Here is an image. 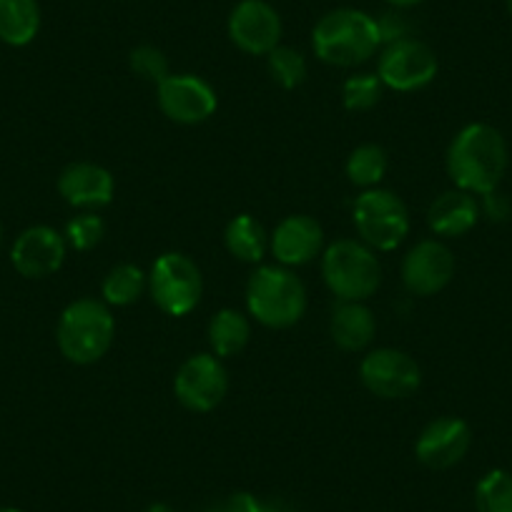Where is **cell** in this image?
<instances>
[{"label": "cell", "mask_w": 512, "mask_h": 512, "mask_svg": "<svg viewBox=\"0 0 512 512\" xmlns=\"http://www.w3.org/2000/svg\"><path fill=\"white\" fill-rule=\"evenodd\" d=\"M0 512H21V510H16V507H0Z\"/></svg>", "instance_id": "e575fe53"}, {"label": "cell", "mask_w": 512, "mask_h": 512, "mask_svg": "<svg viewBox=\"0 0 512 512\" xmlns=\"http://www.w3.org/2000/svg\"><path fill=\"white\" fill-rule=\"evenodd\" d=\"M146 284H149V277L136 264H118L106 274L101 292L111 307H128V304L139 302Z\"/></svg>", "instance_id": "603a6c76"}, {"label": "cell", "mask_w": 512, "mask_h": 512, "mask_svg": "<svg viewBox=\"0 0 512 512\" xmlns=\"http://www.w3.org/2000/svg\"><path fill=\"white\" fill-rule=\"evenodd\" d=\"M480 512H512V475L507 470H490L475 487Z\"/></svg>", "instance_id": "d4e9b609"}, {"label": "cell", "mask_w": 512, "mask_h": 512, "mask_svg": "<svg viewBox=\"0 0 512 512\" xmlns=\"http://www.w3.org/2000/svg\"><path fill=\"white\" fill-rule=\"evenodd\" d=\"M209 512H287V510L279 505H269V502L256 500V497L249 495V492H236V495H231L229 500L211 507Z\"/></svg>", "instance_id": "f546056e"}, {"label": "cell", "mask_w": 512, "mask_h": 512, "mask_svg": "<svg viewBox=\"0 0 512 512\" xmlns=\"http://www.w3.org/2000/svg\"><path fill=\"white\" fill-rule=\"evenodd\" d=\"M472 442V432L460 417H440L432 420L417 437V460L432 470H447L457 465L467 455Z\"/></svg>", "instance_id": "9a60e30c"}, {"label": "cell", "mask_w": 512, "mask_h": 512, "mask_svg": "<svg viewBox=\"0 0 512 512\" xmlns=\"http://www.w3.org/2000/svg\"><path fill=\"white\" fill-rule=\"evenodd\" d=\"M387 174V154L377 144H362L349 154L347 176L354 186L374 189Z\"/></svg>", "instance_id": "cb8c5ba5"}, {"label": "cell", "mask_w": 512, "mask_h": 512, "mask_svg": "<svg viewBox=\"0 0 512 512\" xmlns=\"http://www.w3.org/2000/svg\"><path fill=\"white\" fill-rule=\"evenodd\" d=\"M229 390V374L216 354H194L179 367L174 392L191 412H211L221 405Z\"/></svg>", "instance_id": "30bf717a"}, {"label": "cell", "mask_w": 512, "mask_h": 512, "mask_svg": "<svg viewBox=\"0 0 512 512\" xmlns=\"http://www.w3.org/2000/svg\"><path fill=\"white\" fill-rule=\"evenodd\" d=\"M382 46L377 21L357 8H337L322 16L312 31V48L319 61L339 68L367 63Z\"/></svg>", "instance_id": "7a4b0ae2"}, {"label": "cell", "mask_w": 512, "mask_h": 512, "mask_svg": "<svg viewBox=\"0 0 512 512\" xmlns=\"http://www.w3.org/2000/svg\"><path fill=\"white\" fill-rule=\"evenodd\" d=\"M507 171L505 136L490 123H470L447 149V174L457 189L487 196Z\"/></svg>", "instance_id": "6da1fadb"}, {"label": "cell", "mask_w": 512, "mask_h": 512, "mask_svg": "<svg viewBox=\"0 0 512 512\" xmlns=\"http://www.w3.org/2000/svg\"><path fill=\"white\" fill-rule=\"evenodd\" d=\"M116 322L111 309L96 299H78L63 309L56 339L63 357L73 364H93L111 349Z\"/></svg>", "instance_id": "3957f363"}, {"label": "cell", "mask_w": 512, "mask_h": 512, "mask_svg": "<svg viewBox=\"0 0 512 512\" xmlns=\"http://www.w3.org/2000/svg\"><path fill=\"white\" fill-rule=\"evenodd\" d=\"M128 66H131V71H134L136 76H141L144 81L156 83V86H159L164 78L171 76L169 61H166V56L156 46L134 48L131 56H128Z\"/></svg>", "instance_id": "83f0119b"}, {"label": "cell", "mask_w": 512, "mask_h": 512, "mask_svg": "<svg viewBox=\"0 0 512 512\" xmlns=\"http://www.w3.org/2000/svg\"><path fill=\"white\" fill-rule=\"evenodd\" d=\"M387 3H390V6L395 8V11H405V8L420 6L422 0H387Z\"/></svg>", "instance_id": "d6a6232c"}, {"label": "cell", "mask_w": 512, "mask_h": 512, "mask_svg": "<svg viewBox=\"0 0 512 512\" xmlns=\"http://www.w3.org/2000/svg\"><path fill=\"white\" fill-rule=\"evenodd\" d=\"M364 387L382 400H407L422 384V369L400 349L382 347L369 352L359 367Z\"/></svg>", "instance_id": "9c48e42d"}, {"label": "cell", "mask_w": 512, "mask_h": 512, "mask_svg": "<svg viewBox=\"0 0 512 512\" xmlns=\"http://www.w3.org/2000/svg\"><path fill=\"white\" fill-rule=\"evenodd\" d=\"M507 8H510V16H512V0H507Z\"/></svg>", "instance_id": "d590c367"}, {"label": "cell", "mask_w": 512, "mask_h": 512, "mask_svg": "<svg viewBox=\"0 0 512 512\" xmlns=\"http://www.w3.org/2000/svg\"><path fill=\"white\" fill-rule=\"evenodd\" d=\"M269 61V73H272L274 81L279 83L287 91H294L297 86H302L307 81V61L299 51L289 46H277L267 56Z\"/></svg>", "instance_id": "484cf974"}, {"label": "cell", "mask_w": 512, "mask_h": 512, "mask_svg": "<svg viewBox=\"0 0 512 512\" xmlns=\"http://www.w3.org/2000/svg\"><path fill=\"white\" fill-rule=\"evenodd\" d=\"M103 236H106V224L96 214H81L68 221L66 226V239L76 251L93 249V246L101 244Z\"/></svg>", "instance_id": "f1b7e54d"}, {"label": "cell", "mask_w": 512, "mask_h": 512, "mask_svg": "<svg viewBox=\"0 0 512 512\" xmlns=\"http://www.w3.org/2000/svg\"><path fill=\"white\" fill-rule=\"evenodd\" d=\"M224 241L231 256H236L239 262L249 264L262 262L269 246V236L264 231V226L249 214H239L229 221V226L224 231Z\"/></svg>", "instance_id": "44dd1931"}, {"label": "cell", "mask_w": 512, "mask_h": 512, "mask_svg": "<svg viewBox=\"0 0 512 512\" xmlns=\"http://www.w3.org/2000/svg\"><path fill=\"white\" fill-rule=\"evenodd\" d=\"M354 226L369 249L392 251L410 234V214L400 196L384 189H367L354 201Z\"/></svg>", "instance_id": "8992f818"}, {"label": "cell", "mask_w": 512, "mask_h": 512, "mask_svg": "<svg viewBox=\"0 0 512 512\" xmlns=\"http://www.w3.org/2000/svg\"><path fill=\"white\" fill-rule=\"evenodd\" d=\"M16 272L26 279H46L66 262V239L51 226H31L11 249Z\"/></svg>", "instance_id": "5bb4252c"}, {"label": "cell", "mask_w": 512, "mask_h": 512, "mask_svg": "<svg viewBox=\"0 0 512 512\" xmlns=\"http://www.w3.org/2000/svg\"><path fill=\"white\" fill-rule=\"evenodd\" d=\"M0 234H3V231H0Z\"/></svg>", "instance_id": "8d00e7d4"}, {"label": "cell", "mask_w": 512, "mask_h": 512, "mask_svg": "<svg viewBox=\"0 0 512 512\" xmlns=\"http://www.w3.org/2000/svg\"><path fill=\"white\" fill-rule=\"evenodd\" d=\"M58 191L76 209H101L113 199L111 171L98 164H68L58 176Z\"/></svg>", "instance_id": "e0dca14e"}, {"label": "cell", "mask_w": 512, "mask_h": 512, "mask_svg": "<svg viewBox=\"0 0 512 512\" xmlns=\"http://www.w3.org/2000/svg\"><path fill=\"white\" fill-rule=\"evenodd\" d=\"M322 277L342 302H364L382 284V267L367 244L339 239L324 251Z\"/></svg>", "instance_id": "5b68a950"}, {"label": "cell", "mask_w": 512, "mask_h": 512, "mask_svg": "<svg viewBox=\"0 0 512 512\" xmlns=\"http://www.w3.org/2000/svg\"><path fill=\"white\" fill-rule=\"evenodd\" d=\"M452 277H455V256L437 239L412 246L402 262V282L415 297H432L442 292Z\"/></svg>", "instance_id": "4fadbf2b"}, {"label": "cell", "mask_w": 512, "mask_h": 512, "mask_svg": "<svg viewBox=\"0 0 512 512\" xmlns=\"http://www.w3.org/2000/svg\"><path fill=\"white\" fill-rule=\"evenodd\" d=\"M382 86L377 73H357L344 81L342 101L347 111H369L382 98Z\"/></svg>", "instance_id": "4316f807"}, {"label": "cell", "mask_w": 512, "mask_h": 512, "mask_svg": "<svg viewBox=\"0 0 512 512\" xmlns=\"http://www.w3.org/2000/svg\"><path fill=\"white\" fill-rule=\"evenodd\" d=\"M329 332H332L334 344L342 347L344 352H359L374 339L377 319H374L372 309L364 307L362 302H342L334 309Z\"/></svg>", "instance_id": "d6986e66"}, {"label": "cell", "mask_w": 512, "mask_h": 512, "mask_svg": "<svg viewBox=\"0 0 512 512\" xmlns=\"http://www.w3.org/2000/svg\"><path fill=\"white\" fill-rule=\"evenodd\" d=\"M251 337L249 319L236 309H221L209 324V342L216 357H234Z\"/></svg>", "instance_id": "7402d4cb"}, {"label": "cell", "mask_w": 512, "mask_h": 512, "mask_svg": "<svg viewBox=\"0 0 512 512\" xmlns=\"http://www.w3.org/2000/svg\"><path fill=\"white\" fill-rule=\"evenodd\" d=\"M437 71H440V63L427 43L417 41V38H402L384 48V53L379 56L377 76L392 91L412 93L430 86Z\"/></svg>", "instance_id": "ba28073f"}, {"label": "cell", "mask_w": 512, "mask_h": 512, "mask_svg": "<svg viewBox=\"0 0 512 512\" xmlns=\"http://www.w3.org/2000/svg\"><path fill=\"white\" fill-rule=\"evenodd\" d=\"M485 214L490 216L492 221H505L510 219V201L505 196H500L497 191L485 196Z\"/></svg>", "instance_id": "1f68e13d"}, {"label": "cell", "mask_w": 512, "mask_h": 512, "mask_svg": "<svg viewBox=\"0 0 512 512\" xmlns=\"http://www.w3.org/2000/svg\"><path fill=\"white\" fill-rule=\"evenodd\" d=\"M229 38L249 56H269L282 41V18L267 0H241L229 16Z\"/></svg>", "instance_id": "8fae6325"}, {"label": "cell", "mask_w": 512, "mask_h": 512, "mask_svg": "<svg viewBox=\"0 0 512 512\" xmlns=\"http://www.w3.org/2000/svg\"><path fill=\"white\" fill-rule=\"evenodd\" d=\"M216 106H219V98L204 78L179 73L159 83V108L171 121L184 123V126L204 123L206 118L214 116Z\"/></svg>", "instance_id": "7c38bea8"}, {"label": "cell", "mask_w": 512, "mask_h": 512, "mask_svg": "<svg viewBox=\"0 0 512 512\" xmlns=\"http://www.w3.org/2000/svg\"><path fill=\"white\" fill-rule=\"evenodd\" d=\"M480 219V204L470 191H447L432 201L427 211V224L437 236H465L467 231L475 229Z\"/></svg>", "instance_id": "ac0fdd59"}, {"label": "cell", "mask_w": 512, "mask_h": 512, "mask_svg": "<svg viewBox=\"0 0 512 512\" xmlns=\"http://www.w3.org/2000/svg\"><path fill=\"white\" fill-rule=\"evenodd\" d=\"M374 21H377L379 41L387 43V46L402 41V38H410V23H407V18L400 11L384 13V16L374 18Z\"/></svg>", "instance_id": "4dcf8cb0"}, {"label": "cell", "mask_w": 512, "mask_h": 512, "mask_svg": "<svg viewBox=\"0 0 512 512\" xmlns=\"http://www.w3.org/2000/svg\"><path fill=\"white\" fill-rule=\"evenodd\" d=\"M41 31L38 0H0V41L6 46H28Z\"/></svg>", "instance_id": "ffe728a7"}, {"label": "cell", "mask_w": 512, "mask_h": 512, "mask_svg": "<svg viewBox=\"0 0 512 512\" xmlns=\"http://www.w3.org/2000/svg\"><path fill=\"white\" fill-rule=\"evenodd\" d=\"M324 244V231L312 216H287L282 224L274 229L272 241V254L277 256V262L284 267H302L309 264L314 256H319Z\"/></svg>", "instance_id": "2e32d148"}, {"label": "cell", "mask_w": 512, "mask_h": 512, "mask_svg": "<svg viewBox=\"0 0 512 512\" xmlns=\"http://www.w3.org/2000/svg\"><path fill=\"white\" fill-rule=\"evenodd\" d=\"M149 289L156 307L169 317H186L199 304L204 282L201 272L186 254L169 251L154 262L149 274Z\"/></svg>", "instance_id": "52a82bcc"}, {"label": "cell", "mask_w": 512, "mask_h": 512, "mask_svg": "<svg viewBox=\"0 0 512 512\" xmlns=\"http://www.w3.org/2000/svg\"><path fill=\"white\" fill-rule=\"evenodd\" d=\"M146 512H174V510H171L169 505H164V502H156V505H151Z\"/></svg>", "instance_id": "836d02e7"}, {"label": "cell", "mask_w": 512, "mask_h": 512, "mask_svg": "<svg viewBox=\"0 0 512 512\" xmlns=\"http://www.w3.org/2000/svg\"><path fill=\"white\" fill-rule=\"evenodd\" d=\"M246 304L259 324L287 329L304 317L307 292L289 269L259 267L246 284Z\"/></svg>", "instance_id": "277c9868"}]
</instances>
